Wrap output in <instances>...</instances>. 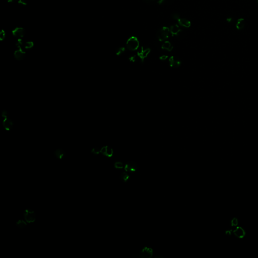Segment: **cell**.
<instances>
[{"mask_svg": "<svg viewBox=\"0 0 258 258\" xmlns=\"http://www.w3.org/2000/svg\"><path fill=\"white\" fill-rule=\"evenodd\" d=\"M126 45L128 49L132 51H136L139 47V41L136 37L133 36L128 39Z\"/></svg>", "mask_w": 258, "mask_h": 258, "instance_id": "6da1fadb", "label": "cell"}, {"mask_svg": "<svg viewBox=\"0 0 258 258\" xmlns=\"http://www.w3.org/2000/svg\"><path fill=\"white\" fill-rule=\"evenodd\" d=\"M170 30L167 27H163L157 33L156 36L159 41H163L169 38Z\"/></svg>", "mask_w": 258, "mask_h": 258, "instance_id": "7a4b0ae2", "label": "cell"}, {"mask_svg": "<svg viewBox=\"0 0 258 258\" xmlns=\"http://www.w3.org/2000/svg\"><path fill=\"white\" fill-rule=\"evenodd\" d=\"M125 171L127 173H134L139 169V166L137 163L133 161H130L124 165Z\"/></svg>", "mask_w": 258, "mask_h": 258, "instance_id": "3957f363", "label": "cell"}, {"mask_svg": "<svg viewBox=\"0 0 258 258\" xmlns=\"http://www.w3.org/2000/svg\"><path fill=\"white\" fill-rule=\"evenodd\" d=\"M24 217L25 221L29 223L34 222L36 220V215L35 211L29 208L25 210Z\"/></svg>", "mask_w": 258, "mask_h": 258, "instance_id": "277c9868", "label": "cell"}, {"mask_svg": "<svg viewBox=\"0 0 258 258\" xmlns=\"http://www.w3.org/2000/svg\"><path fill=\"white\" fill-rule=\"evenodd\" d=\"M153 255L152 248L145 246L139 254V257L141 258H151Z\"/></svg>", "mask_w": 258, "mask_h": 258, "instance_id": "5b68a950", "label": "cell"}, {"mask_svg": "<svg viewBox=\"0 0 258 258\" xmlns=\"http://www.w3.org/2000/svg\"><path fill=\"white\" fill-rule=\"evenodd\" d=\"M100 153L108 157H111L113 155L114 151L112 147L108 146H105L102 147L101 148Z\"/></svg>", "mask_w": 258, "mask_h": 258, "instance_id": "8992f818", "label": "cell"}, {"mask_svg": "<svg viewBox=\"0 0 258 258\" xmlns=\"http://www.w3.org/2000/svg\"><path fill=\"white\" fill-rule=\"evenodd\" d=\"M169 62L171 67H179L181 65L180 59L176 56L171 57L169 59Z\"/></svg>", "mask_w": 258, "mask_h": 258, "instance_id": "52a82bcc", "label": "cell"}, {"mask_svg": "<svg viewBox=\"0 0 258 258\" xmlns=\"http://www.w3.org/2000/svg\"><path fill=\"white\" fill-rule=\"evenodd\" d=\"M12 33L13 35L17 39H21L24 35V29L21 27H17L13 30Z\"/></svg>", "mask_w": 258, "mask_h": 258, "instance_id": "ba28073f", "label": "cell"}, {"mask_svg": "<svg viewBox=\"0 0 258 258\" xmlns=\"http://www.w3.org/2000/svg\"><path fill=\"white\" fill-rule=\"evenodd\" d=\"M150 52V49H149V48L144 49L142 47V49H141L138 52V56L142 61H143V60L147 57V56L149 55Z\"/></svg>", "mask_w": 258, "mask_h": 258, "instance_id": "9c48e42d", "label": "cell"}, {"mask_svg": "<svg viewBox=\"0 0 258 258\" xmlns=\"http://www.w3.org/2000/svg\"><path fill=\"white\" fill-rule=\"evenodd\" d=\"M169 30H170V33L171 34L173 37L175 35H177L181 31V28H179V26L178 24H173L171 25L170 27Z\"/></svg>", "mask_w": 258, "mask_h": 258, "instance_id": "30bf717a", "label": "cell"}, {"mask_svg": "<svg viewBox=\"0 0 258 258\" xmlns=\"http://www.w3.org/2000/svg\"><path fill=\"white\" fill-rule=\"evenodd\" d=\"M4 118V120L3 121V126L6 130H9L12 127V121L7 117Z\"/></svg>", "mask_w": 258, "mask_h": 258, "instance_id": "8fae6325", "label": "cell"}, {"mask_svg": "<svg viewBox=\"0 0 258 258\" xmlns=\"http://www.w3.org/2000/svg\"><path fill=\"white\" fill-rule=\"evenodd\" d=\"M178 22L179 25L186 28H189L191 26V22L186 18H180L178 20Z\"/></svg>", "mask_w": 258, "mask_h": 258, "instance_id": "7c38bea8", "label": "cell"}, {"mask_svg": "<svg viewBox=\"0 0 258 258\" xmlns=\"http://www.w3.org/2000/svg\"><path fill=\"white\" fill-rule=\"evenodd\" d=\"M54 154L58 158L62 159L65 156V152L62 149H57L54 152Z\"/></svg>", "mask_w": 258, "mask_h": 258, "instance_id": "4fadbf2b", "label": "cell"}, {"mask_svg": "<svg viewBox=\"0 0 258 258\" xmlns=\"http://www.w3.org/2000/svg\"><path fill=\"white\" fill-rule=\"evenodd\" d=\"M14 57L15 59L17 60H19V61L22 60L23 59H24L25 52L23 51L22 49H19L15 52Z\"/></svg>", "mask_w": 258, "mask_h": 258, "instance_id": "5bb4252c", "label": "cell"}, {"mask_svg": "<svg viewBox=\"0 0 258 258\" xmlns=\"http://www.w3.org/2000/svg\"><path fill=\"white\" fill-rule=\"evenodd\" d=\"M245 26V20L244 18H240L238 19L237 21V23L236 24V28L238 30H240L242 29H244Z\"/></svg>", "mask_w": 258, "mask_h": 258, "instance_id": "9a60e30c", "label": "cell"}, {"mask_svg": "<svg viewBox=\"0 0 258 258\" xmlns=\"http://www.w3.org/2000/svg\"><path fill=\"white\" fill-rule=\"evenodd\" d=\"M161 48L163 49L171 51L173 49V46L169 41H165L161 45Z\"/></svg>", "mask_w": 258, "mask_h": 258, "instance_id": "2e32d148", "label": "cell"}, {"mask_svg": "<svg viewBox=\"0 0 258 258\" xmlns=\"http://www.w3.org/2000/svg\"><path fill=\"white\" fill-rule=\"evenodd\" d=\"M26 222V221H24L23 220H19L16 222V225L19 228L22 229V228H25L27 226V223Z\"/></svg>", "mask_w": 258, "mask_h": 258, "instance_id": "e0dca14e", "label": "cell"}, {"mask_svg": "<svg viewBox=\"0 0 258 258\" xmlns=\"http://www.w3.org/2000/svg\"><path fill=\"white\" fill-rule=\"evenodd\" d=\"M130 178V175L128 174V173L127 172H123L122 173L121 175H120V179L121 180L123 181L124 183L127 182V181L129 180V179Z\"/></svg>", "mask_w": 258, "mask_h": 258, "instance_id": "ac0fdd59", "label": "cell"}, {"mask_svg": "<svg viewBox=\"0 0 258 258\" xmlns=\"http://www.w3.org/2000/svg\"><path fill=\"white\" fill-rule=\"evenodd\" d=\"M114 167L116 169H122L124 167V164L121 161H116L114 163Z\"/></svg>", "mask_w": 258, "mask_h": 258, "instance_id": "d6986e66", "label": "cell"}, {"mask_svg": "<svg viewBox=\"0 0 258 258\" xmlns=\"http://www.w3.org/2000/svg\"><path fill=\"white\" fill-rule=\"evenodd\" d=\"M33 43L32 42V41H27L26 43H25L24 45V47L25 49H31V48H33Z\"/></svg>", "mask_w": 258, "mask_h": 258, "instance_id": "ffe728a7", "label": "cell"}, {"mask_svg": "<svg viewBox=\"0 0 258 258\" xmlns=\"http://www.w3.org/2000/svg\"><path fill=\"white\" fill-rule=\"evenodd\" d=\"M125 51V49L124 47H121L118 48L116 51V55L119 56V55H122L123 53H124Z\"/></svg>", "mask_w": 258, "mask_h": 258, "instance_id": "44dd1931", "label": "cell"}, {"mask_svg": "<svg viewBox=\"0 0 258 258\" xmlns=\"http://www.w3.org/2000/svg\"><path fill=\"white\" fill-rule=\"evenodd\" d=\"M101 148H100L99 147H94L93 148H92L91 151V152L93 153L94 154H98L100 152Z\"/></svg>", "mask_w": 258, "mask_h": 258, "instance_id": "7402d4cb", "label": "cell"}, {"mask_svg": "<svg viewBox=\"0 0 258 258\" xmlns=\"http://www.w3.org/2000/svg\"><path fill=\"white\" fill-rule=\"evenodd\" d=\"M5 37H6V33L5 32V31L3 30L1 31V32H0V40L1 41H3L4 39H5Z\"/></svg>", "mask_w": 258, "mask_h": 258, "instance_id": "603a6c76", "label": "cell"}, {"mask_svg": "<svg viewBox=\"0 0 258 258\" xmlns=\"http://www.w3.org/2000/svg\"><path fill=\"white\" fill-rule=\"evenodd\" d=\"M171 17H172V18L173 19L177 20H178L179 19L181 18L179 14V13H173V14L171 15Z\"/></svg>", "mask_w": 258, "mask_h": 258, "instance_id": "cb8c5ba5", "label": "cell"}, {"mask_svg": "<svg viewBox=\"0 0 258 258\" xmlns=\"http://www.w3.org/2000/svg\"><path fill=\"white\" fill-rule=\"evenodd\" d=\"M18 3L19 4H20L21 6H26L27 4L25 0H18Z\"/></svg>", "mask_w": 258, "mask_h": 258, "instance_id": "d4e9b609", "label": "cell"}, {"mask_svg": "<svg viewBox=\"0 0 258 258\" xmlns=\"http://www.w3.org/2000/svg\"><path fill=\"white\" fill-rule=\"evenodd\" d=\"M129 60H130L131 62H135L137 60V57L136 56H132V57H131L130 58H129Z\"/></svg>", "mask_w": 258, "mask_h": 258, "instance_id": "484cf974", "label": "cell"}, {"mask_svg": "<svg viewBox=\"0 0 258 258\" xmlns=\"http://www.w3.org/2000/svg\"><path fill=\"white\" fill-rule=\"evenodd\" d=\"M168 58V56H167L166 55H163V56H161L159 58V59H160L161 60H163V61H164V60H167V58Z\"/></svg>", "mask_w": 258, "mask_h": 258, "instance_id": "4316f807", "label": "cell"}, {"mask_svg": "<svg viewBox=\"0 0 258 258\" xmlns=\"http://www.w3.org/2000/svg\"><path fill=\"white\" fill-rule=\"evenodd\" d=\"M143 1L147 3H151L153 2L155 0H143Z\"/></svg>", "mask_w": 258, "mask_h": 258, "instance_id": "83f0119b", "label": "cell"}, {"mask_svg": "<svg viewBox=\"0 0 258 258\" xmlns=\"http://www.w3.org/2000/svg\"><path fill=\"white\" fill-rule=\"evenodd\" d=\"M236 234L238 235V230H236ZM242 234H242V232H238V236H242Z\"/></svg>", "mask_w": 258, "mask_h": 258, "instance_id": "f1b7e54d", "label": "cell"}, {"mask_svg": "<svg viewBox=\"0 0 258 258\" xmlns=\"http://www.w3.org/2000/svg\"><path fill=\"white\" fill-rule=\"evenodd\" d=\"M227 21H228L229 22H231V21H232V18L228 19H227Z\"/></svg>", "mask_w": 258, "mask_h": 258, "instance_id": "f546056e", "label": "cell"}, {"mask_svg": "<svg viewBox=\"0 0 258 258\" xmlns=\"http://www.w3.org/2000/svg\"><path fill=\"white\" fill-rule=\"evenodd\" d=\"M7 1H8V2L10 3L12 2H13L14 0H7Z\"/></svg>", "mask_w": 258, "mask_h": 258, "instance_id": "4dcf8cb0", "label": "cell"}]
</instances>
